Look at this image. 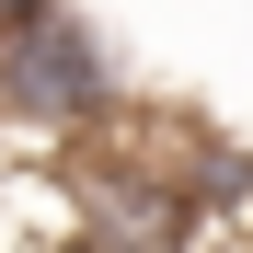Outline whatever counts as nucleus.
<instances>
[{"instance_id": "1", "label": "nucleus", "mask_w": 253, "mask_h": 253, "mask_svg": "<svg viewBox=\"0 0 253 253\" xmlns=\"http://www.w3.org/2000/svg\"><path fill=\"white\" fill-rule=\"evenodd\" d=\"M0 104H12V126H35L46 150H81L138 92H126V58L104 46V23L81 12V0H58V12H35V23L0 35Z\"/></svg>"}, {"instance_id": "2", "label": "nucleus", "mask_w": 253, "mask_h": 253, "mask_svg": "<svg viewBox=\"0 0 253 253\" xmlns=\"http://www.w3.org/2000/svg\"><path fill=\"white\" fill-rule=\"evenodd\" d=\"M0 138H12V104H0Z\"/></svg>"}, {"instance_id": "3", "label": "nucleus", "mask_w": 253, "mask_h": 253, "mask_svg": "<svg viewBox=\"0 0 253 253\" xmlns=\"http://www.w3.org/2000/svg\"><path fill=\"white\" fill-rule=\"evenodd\" d=\"M242 242H253V219H242Z\"/></svg>"}]
</instances>
